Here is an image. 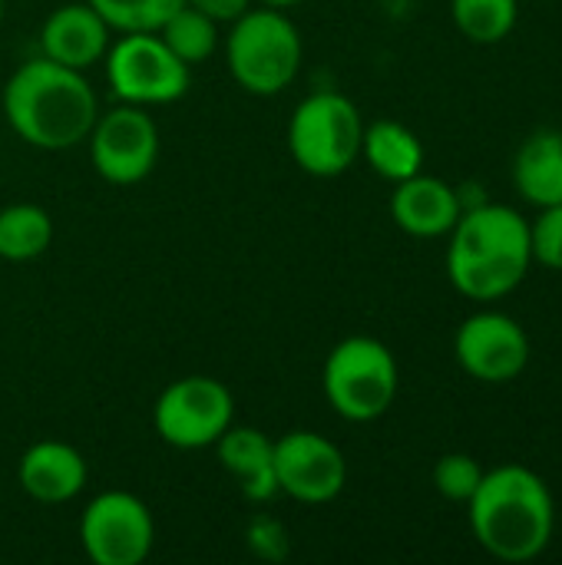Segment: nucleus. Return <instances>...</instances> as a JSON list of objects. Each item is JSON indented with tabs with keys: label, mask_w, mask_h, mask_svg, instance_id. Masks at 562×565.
<instances>
[{
	"label": "nucleus",
	"mask_w": 562,
	"mask_h": 565,
	"mask_svg": "<svg viewBox=\"0 0 562 565\" xmlns=\"http://www.w3.org/2000/svg\"><path fill=\"white\" fill-rule=\"evenodd\" d=\"M185 3L195 7V10H202L215 23H232V20H238L248 10L252 0H185Z\"/></svg>",
	"instance_id": "25"
},
{
	"label": "nucleus",
	"mask_w": 562,
	"mask_h": 565,
	"mask_svg": "<svg viewBox=\"0 0 562 565\" xmlns=\"http://www.w3.org/2000/svg\"><path fill=\"white\" fill-rule=\"evenodd\" d=\"M106 79L119 103L132 106H169L189 93V70L159 33H123L109 43Z\"/></svg>",
	"instance_id": "7"
},
{
	"label": "nucleus",
	"mask_w": 562,
	"mask_h": 565,
	"mask_svg": "<svg viewBox=\"0 0 562 565\" xmlns=\"http://www.w3.org/2000/svg\"><path fill=\"white\" fill-rule=\"evenodd\" d=\"M109 23L83 0V3H63L56 7L40 30V50L43 56L73 66L89 70L93 63H103L109 50Z\"/></svg>",
	"instance_id": "15"
},
{
	"label": "nucleus",
	"mask_w": 562,
	"mask_h": 565,
	"mask_svg": "<svg viewBox=\"0 0 562 565\" xmlns=\"http://www.w3.org/2000/svg\"><path fill=\"white\" fill-rule=\"evenodd\" d=\"M0 17H3V0H0Z\"/></svg>",
	"instance_id": "27"
},
{
	"label": "nucleus",
	"mask_w": 562,
	"mask_h": 565,
	"mask_svg": "<svg viewBox=\"0 0 562 565\" xmlns=\"http://www.w3.org/2000/svg\"><path fill=\"white\" fill-rule=\"evenodd\" d=\"M530 255L537 265L562 271V205H547L530 222Z\"/></svg>",
	"instance_id": "24"
},
{
	"label": "nucleus",
	"mask_w": 562,
	"mask_h": 565,
	"mask_svg": "<svg viewBox=\"0 0 562 565\" xmlns=\"http://www.w3.org/2000/svg\"><path fill=\"white\" fill-rule=\"evenodd\" d=\"M225 63L232 79L252 96L288 89L301 70V33L278 7L245 10L225 36Z\"/></svg>",
	"instance_id": "4"
},
{
	"label": "nucleus",
	"mask_w": 562,
	"mask_h": 565,
	"mask_svg": "<svg viewBox=\"0 0 562 565\" xmlns=\"http://www.w3.org/2000/svg\"><path fill=\"white\" fill-rule=\"evenodd\" d=\"M235 420L232 391L205 374H189L162 387L152 404V427L162 444L176 450H205Z\"/></svg>",
	"instance_id": "8"
},
{
	"label": "nucleus",
	"mask_w": 562,
	"mask_h": 565,
	"mask_svg": "<svg viewBox=\"0 0 562 565\" xmlns=\"http://www.w3.org/2000/svg\"><path fill=\"white\" fill-rule=\"evenodd\" d=\"M275 480L278 493L321 507L338 500L348 487V460L328 437L315 430H288L275 440Z\"/></svg>",
	"instance_id": "11"
},
{
	"label": "nucleus",
	"mask_w": 562,
	"mask_h": 565,
	"mask_svg": "<svg viewBox=\"0 0 562 565\" xmlns=\"http://www.w3.org/2000/svg\"><path fill=\"white\" fill-rule=\"evenodd\" d=\"M3 116L33 149L63 152L86 142L99 116V103L83 70L40 53L10 73L3 86Z\"/></svg>",
	"instance_id": "1"
},
{
	"label": "nucleus",
	"mask_w": 562,
	"mask_h": 565,
	"mask_svg": "<svg viewBox=\"0 0 562 565\" xmlns=\"http://www.w3.org/2000/svg\"><path fill=\"white\" fill-rule=\"evenodd\" d=\"M361 156L388 182H404L424 169V142L397 119H378L364 126Z\"/></svg>",
	"instance_id": "18"
},
{
	"label": "nucleus",
	"mask_w": 562,
	"mask_h": 565,
	"mask_svg": "<svg viewBox=\"0 0 562 565\" xmlns=\"http://www.w3.org/2000/svg\"><path fill=\"white\" fill-rule=\"evenodd\" d=\"M533 265L530 222L497 202L460 212L447 245V278L470 301H500L517 291Z\"/></svg>",
	"instance_id": "3"
},
{
	"label": "nucleus",
	"mask_w": 562,
	"mask_h": 565,
	"mask_svg": "<svg viewBox=\"0 0 562 565\" xmlns=\"http://www.w3.org/2000/svg\"><path fill=\"white\" fill-rule=\"evenodd\" d=\"M86 477L89 470L83 454L63 440H36L33 447L23 450L17 463L20 490L43 507H60L76 500L86 487Z\"/></svg>",
	"instance_id": "13"
},
{
	"label": "nucleus",
	"mask_w": 562,
	"mask_h": 565,
	"mask_svg": "<svg viewBox=\"0 0 562 565\" xmlns=\"http://www.w3.org/2000/svg\"><path fill=\"white\" fill-rule=\"evenodd\" d=\"M450 17L470 43L490 46L513 33L520 0H450Z\"/></svg>",
	"instance_id": "20"
},
{
	"label": "nucleus",
	"mask_w": 562,
	"mask_h": 565,
	"mask_svg": "<svg viewBox=\"0 0 562 565\" xmlns=\"http://www.w3.org/2000/svg\"><path fill=\"white\" fill-rule=\"evenodd\" d=\"M513 185L517 192L537 205H562V132L560 129H540L533 132L517 159H513Z\"/></svg>",
	"instance_id": "17"
},
{
	"label": "nucleus",
	"mask_w": 562,
	"mask_h": 565,
	"mask_svg": "<svg viewBox=\"0 0 562 565\" xmlns=\"http://www.w3.org/2000/svg\"><path fill=\"white\" fill-rule=\"evenodd\" d=\"M454 358L480 384H510L530 364V338L517 318L477 311L457 328Z\"/></svg>",
	"instance_id": "12"
},
{
	"label": "nucleus",
	"mask_w": 562,
	"mask_h": 565,
	"mask_svg": "<svg viewBox=\"0 0 562 565\" xmlns=\"http://www.w3.org/2000/svg\"><path fill=\"white\" fill-rule=\"evenodd\" d=\"M219 463L235 480L238 493L252 503H265L278 497L275 480V440L258 427H229L215 444Z\"/></svg>",
	"instance_id": "16"
},
{
	"label": "nucleus",
	"mask_w": 562,
	"mask_h": 565,
	"mask_svg": "<svg viewBox=\"0 0 562 565\" xmlns=\"http://www.w3.org/2000/svg\"><path fill=\"white\" fill-rule=\"evenodd\" d=\"M156 33L185 66L205 63L219 46V23L189 3H182Z\"/></svg>",
	"instance_id": "21"
},
{
	"label": "nucleus",
	"mask_w": 562,
	"mask_h": 565,
	"mask_svg": "<svg viewBox=\"0 0 562 565\" xmlns=\"http://www.w3.org/2000/svg\"><path fill=\"white\" fill-rule=\"evenodd\" d=\"M116 33H156L185 0H86Z\"/></svg>",
	"instance_id": "22"
},
{
	"label": "nucleus",
	"mask_w": 562,
	"mask_h": 565,
	"mask_svg": "<svg viewBox=\"0 0 562 565\" xmlns=\"http://www.w3.org/2000/svg\"><path fill=\"white\" fill-rule=\"evenodd\" d=\"M79 543L96 565H139L152 553L156 523L136 493L106 490L86 503L79 516Z\"/></svg>",
	"instance_id": "9"
},
{
	"label": "nucleus",
	"mask_w": 562,
	"mask_h": 565,
	"mask_svg": "<svg viewBox=\"0 0 562 565\" xmlns=\"http://www.w3.org/2000/svg\"><path fill=\"white\" fill-rule=\"evenodd\" d=\"M484 467L470 457V454H444L434 463V490L450 500V503H464L477 493L480 480H484Z\"/></svg>",
	"instance_id": "23"
},
{
	"label": "nucleus",
	"mask_w": 562,
	"mask_h": 565,
	"mask_svg": "<svg viewBox=\"0 0 562 565\" xmlns=\"http://www.w3.org/2000/svg\"><path fill=\"white\" fill-rule=\"evenodd\" d=\"M364 119L358 106L331 89L311 93L295 106L288 122V152L291 159L318 179H335L354 166L361 156Z\"/></svg>",
	"instance_id": "6"
},
{
	"label": "nucleus",
	"mask_w": 562,
	"mask_h": 565,
	"mask_svg": "<svg viewBox=\"0 0 562 565\" xmlns=\"http://www.w3.org/2000/svg\"><path fill=\"white\" fill-rule=\"evenodd\" d=\"M53 242V218L33 202H13L0 209V258L33 262Z\"/></svg>",
	"instance_id": "19"
},
{
	"label": "nucleus",
	"mask_w": 562,
	"mask_h": 565,
	"mask_svg": "<svg viewBox=\"0 0 562 565\" xmlns=\"http://www.w3.org/2000/svg\"><path fill=\"white\" fill-rule=\"evenodd\" d=\"M321 387L338 417L351 424H371L394 407L401 387L397 358L378 338H344L325 361Z\"/></svg>",
	"instance_id": "5"
},
{
	"label": "nucleus",
	"mask_w": 562,
	"mask_h": 565,
	"mask_svg": "<svg viewBox=\"0 0 562 565\" xmlns=\"http://www.w3.org/2000/svg\"><path fill=\"white\" fill-rule=\"evenodd\" d=\"M464 212L460 189L447 185L437 175H411L404 182H394L391 195V218L401 232L414 238H441L450 235Z\"/></svg>",
	"instance_id": "14"
},
{
	"label": "nucleus",
	"mask_w": 562,
	"mask_h": 565,
	"mask_svg": "<svg viewBox=\"0 0 562 565\" xmlns=\"http://www.w3.org/2000/svg\"><path fill=\"white\" fill-rule=\"evenodd\" d=\"M262 7H278V10H285V7H295V3H301V0H258Z\"/></svg>",
	"instance_id": "26"
},
{
	"label": "nucleus",
	"mask_w": 562,
	"mask_h": 565,
	"mask_svg": "<svg viewBox=\"0 0 562 565\" xmlns=\"http://www.w3.org/2000/svg\"><path fill=\"white\" fill-rule=\"evenodd\" d=\"M474 540L500 563H530L556 530V503L547 480L520 463H503L484 473L467 500Z\"/></svg>",
	"instance_id": "2"
},
{
	"label": "nucleus",
	"mask_w": 562,
	"mask_h": 565,
	"mask_svg": "<svg viewBox=\"0 0 562 565\" xmlns=\"http://www.w3.org/2000/svg\"><path fill=\"white\" fill-rule=\"evenodd\" d=\"M86 142L96 175L113 185L142 182L159 159V129L146 113V106H132V103L99 113Z\"/></svg>",
	"instance_id": "10"
}]
</instances>
